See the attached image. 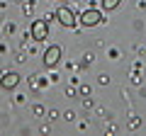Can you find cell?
Returning a JSON list of instances; mask_svg holds the SVG:
<instances>
[{
	"label": "cell",
	"mask_w": 146,
	"mask_h": 136,
	"mask_svg": "<svg viewBox=\"0 0 146 136\" xmlns=\"http://www.w3.org/2000/svg\"><path fill=\"white\" fill-rule=\"evenodd\" d=\"M56 17H58V22H61L63 27H76V24H78V20H76L73 10H68V7H58V10H56Z\"/></svg>",
	"instance_id": "6da1fadb"
},
{
	"label": "cell",
	"mask_w": 146,
	"mask_h": 136,
	"mask_svg": "<svg viewBox=\"0 0 146 136\" xmlns=\"http://www.w3.org/2000/svg\"><path fill=\"white\" fill-rule=\"evenodd\" d=\"M102 22V15H100L98 10H85L83 15H80V24H85V27H95V24H100Z\"/></svg>",
	"instance_id": "7a4b0ae2"
},
{
	"label": "cell",
	"mask_w": 146,
	"mask_h": 136,
	"mask_svg": "<svg viewBox=\"0 0 146 136\" xmlns=\"http://www.w3.org/2000/svg\"><path fill=\"white\" fill-rule=\"evenodd\" d=\"M46 32H49V24H46L44 20H36L34 24H32V37H34V42L46 39Z\"/></svg>",
	"instance_id": "3957f363"
},
{
	"label": "cell",
	"mask_w": 146,
	"mask_h": 136,
	"mask_svg": "<svg viewBox=\"0 0 146 136\" xmlns=\"http://www.w3.org/2000/svg\"><path fill=\"white\" fill-rule=\"evenodd\" d=\"M58 58H61V49L58 46H49L46 53H44V63H46V66H54V63H58Z\"/></svg>",
	"instance_id": "277c9868"
},
{
	"label": "cell",
	"mask_w": 146,
	"mask_h": 136,
	"mask_svg": "<svg viewBox=\"0 0 146 136\" xmlns=\"http://www.w3.org/2000/svg\"><path fill=\"white\" fill-rule=\"evenodd\" d=\"M17 83H20V75H17V73H5V75H3V80H0V85H3L5 90H12Z\"/></svg>",
	"instance_id": "5b68a950"
},
{
	"label": "cell",
	"mask_w": 146,
	"mask_h": 136,
	"mask_svg": "<svg viewBox=\"0 0 146 136\" xmlns=\"http://www.w3.org/2000/svg\"><path fill=\"white\" fill-rule=\"evenodd\" d=\"M117 5H119V0H102V7H105V10H115Z\"/></svg>",
	"instance_id": "8992f818"
}]
</instances>
